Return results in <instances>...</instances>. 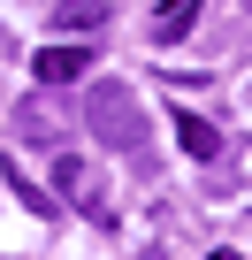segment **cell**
Here are the masks:
<instances>
[{"instance_id":"obj_7","label":"cell","mask_w":252,"mask_h":260,"mask_svg":"<svg viewBox=\"0 0 252 260\" xmlns=\"http://www.w3.org/2000/svg\"><path fill=\"white\" fill-rule=\"evenodd\" d=\"M8 184H16V199H23L31 214H54V199H46V191H39V184H31L23 169H16V161H8Z\"/></svg>"},{"instance_id":"obj_8","label":"cell","mask_w":252,"mask_h":260,"mask_svg":"<svg viewBox=\"0 0 252 260\" xmlns=\"http://www.w3.org/2000/svg\"><path fill=\"white\" fill-rule=\"evenodd\" d=\"M206 260H244V252H206Z\"/></svg>"},{"instance_id":"obj_5","label":"cell","mask_w":252,"mask_h":260,"mask_svg":"<svg viewBox=\"0 0 252 260\" xmlns=\"http://www.w3.org/2000/svg\"><path fill=\"white\" fill-rule=\"evenodd\" d=\"M54 184H61V191H69V199H84V207H92V214H99V191H92V169H84V161H77V153H61V161H54Z\"/></svg>"},{"instance_id":"obj_2","label":"cell","mask_w":252,"mask_h":260,"mask_svg":"<svg viewBox=\"0 0 252 260\" xmlns=\"http://www.w3.org/2000/svg\"><path fill=\"white\" fill-rule=\"evenodd\" d=\"M31 77H39V84H77V77H92V54H84V46H46V54L31 61Z\"/></svg>"},{"instance_id":"obj_1","label":"cell","mask_w":252,"mask_h":260,"mask_svg":"<svg viewBox=\"0 0 252 260\" xmlns=\"http://www.w3.org/2000/svg\"><path fill=\"white\" fill-rule=\"evenodd\" d=\"M84 122H92V138H99L107 153H146V138H153L138 92L115 84V77H92V92H84Z\"/></svg>"},{"instance_id":"obj_6","label":"cell","mask_w":252,"mask_h":260,"mask_svg":"<svg viewBox=\"0 0 252 260\" xmlns=\"http://www.w3.org/2000/svg\"><path fill=\"white\" fill-rule=\"evenodd\" d=\"M84 23H107V0H69L61 8V31H84Z\"/></svg>"},{"instance_id":"obj_3","label":"cell","mask_w":252,"mask_h":260,"mask_svg":"<svg viewBox=\"0 0 252 260\" xmlns=\"http://www.w3.org/2000/svg\"><path fill=\"white\" fill-rule=\"evenodd\" d=\"M176 138H184L191 161H222V130H214L206 115H176Z\"/></svg>"},{"instance_id":"obj_4","label":"cell","mask_w":252,"mask_h":260,"mask_svg":"<svg viewBox=\"0 0 252 260\" xmlns=\"http://www.w3.org/2000/svg\"><path fill=\"white\" fill-rule=\"evenodd\" d=\"M191 23H199V0H161V8H153V39L161 46H176Z\"/></svg>"}]
</instances>
